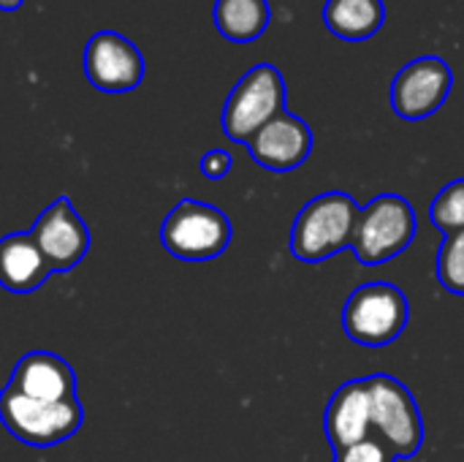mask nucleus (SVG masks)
<instances>
[{"instance_id": "1", "label": "nucleus", "mask_w": 464, "mask_h": 462, "mask_svg": "<svg viewBox=\"0 0 464 462\" xmlns=\"http://www.w3.org/2000/svg\"><path fill=\"white\" fill-rule=\"evenodd\" d=\"M359 212V204L343 191L315 196L299 210L294 221L288 242L291 253L304 264H315L351 248Z\"/></svg>"}, {"instance_id": "2", "label": "nucleus", "mask_w": 464, "mask_h": 462, "mask_svg": "<svg viewBox=\"0 0 464 462\" xmlns=\"http://www.w3.org/2000/svg\"><path fill=\"white\" fill-rule=\"evenodd\" d=\"M416 237V212L405 196L383 193L372 199L356 221L351 251L359 264L381 267L394 256L405 253Z\"/></svg>"}, {"instance_id": "3", "label": "nucleus", "mask_w": 464, "mask_h": 462, "mask_svg": "<svg viewBox=\"0 0 464 462\" xmlns=\"http://www.w3.org/2000/svg\"><path fill=\"white\" fill-rule=\"evenodd\" d=\"M411 319L408 297L392 283H364L351 291L343 308L345 335L367 349H381L394 343Z\"/></svg>"}, {"instance_id": "4", "label": "nucleus", "mask_w": 464, "mask_h": 462, "mask_svg": "<svg viewBox=\"0 0 464 462\" xmlns=\"http://www.w3.org/2000/svg\"><path fill=\"white\" fill-rule=\"evenodd\" d=\"M84 411L76 398L63 403H46L35 398H24L16 389L5 387L0 392V422L3 428L27 447H54L82 428Z\"/></svg>"}, {"instance_id": "5", "label": "nucleus", "mask_w": 464, "mask_h": 462, "mask_svg": "<svg viewBox=\"0 0 464 462\" xmlns=\"http://www.w3.org/2000/svg\"><path fill=\"white\" fill-rule=\"evenodd\" d=\"M280 112H285L283 74L269 63H258L231 90L223 106V133L231 142L247 144Z\"/></svg>"}, {"instance_id": "6", "label": "nucleus", "mask_w": 464, "mask_h": 462, "mask_svg": "<svg viewBox=\"0 0 464 462\" xmlns=\"http://www.w3.org/2000/svg\"><path fill=\"white\" fill-rule=\"evenodd\" d=\"M367 389L372 436L381 438L397 455V460L416 457L424 444V422L411 389L386 373L367 376Z\"/></svg>"}, {"instance_id": "7", "label": "nucleus", "mask_w": 464, "mask_h": 462, "mask_svg": "<svg viewBox=\"0 0 464 462\" xmlns=\"http://www.w3.org/2000/svg\"><path fill=\"white\" fill-rule=\"evenodd\" d=\"M163 248L182 261L218 259L231 242V221L223 210L182 199L160 226Z\"/></svg>"}, {"instance_id": "8", "label": "nucleus", "mask_w": 464, "mask_h": 462, "mask_svg": "<svg viewBox=\"0 0 464 462\" xmlns=\"http://www.w3.org/2000/svg\"><path fill=\"white\" fill-rule=\"evenodd\" d=\"M454 87L451 65L438 54L411 60L392 82V109L402 120H427L435 114Z\"/></svg>"}, {"instance_id": "9", "label": "nucleus", "mask_w": 464, "mask_h": 462, "mask_svg": "<svg viewBox=\"0 0 464 462\" xmlns=\"http://www.w3.org/2000/svg\"><path fill=\"white\" fill-rule=\"evenodd\" d=\"M82 65L90 84L101 93H130L144 79L141 52L117 30H98L90 35Z\"/></svg>"}, {"instance_id": "10", "label": "nucleus", "mask_w": 464, "mask_h": 462, "mask_svg": "<svg viewBox=\"0 0 464 462\" xmlns=\"http://www.w3.org/2000/svg\"><path fill=\"white\" fill-rule=\"evenodd\" d=\"M30 234L49 261L52 272L73 270L90 251V231L65 196H60L38 215Z\"/></svg>"}, {"instance_id": "11", "label": "nucleus", "mask_w": 464, "mask_h": 462, "mask_svg": "<svg viewBox=\"0 0 464 462\" xmlns=\"http://www.w3.org/2000/svg\"><path fill=\"white\" fill-rule=\"evenodd\" d=\"M247 150L253 161L269 172H294L313 150V131L299 114L280 112L247 142Z\"/></svg>"}, {"instance_id": "12", "label": "nucleus", "mask_w": 464, "mask_h": 462, "mask_svg": "<svg viewBox=\"0 0 464 462\" xmlns=\"http://www.w3.org/2000/svg\"><path fill=\"white\" fill-rule=\"evenodd\" d=\"M324 430H326V441H329L332 452H340V449L372 436L367 378L345 381L332 395L326 414H324Z\"/></svg>"}, {"instance_id": "13", "label": "nucleus", "mask_w": 464, "mask_h": 462, "mask_svg": "<svg viewBox=\"0 0 464 462\" xmlns=\"http://www.w3.org/2000/svg\"><path fill=\"white\" fill-rule=\"evenodd\" d=\"M11 389H16L24 398L46 400V403H63L76 398V376L71 365L49 351H30L24 354L8 381Z\"/></svg>"}, {"instance_id": "14", "label": "nucleus", "mask_w": 464, "mask_h": 462, "mask_svg": "<svg viewBox=\"0 0 464 462\" xmlns=\"http://www.w3.org/2000/svg\"><path fill=\"white\" fill-rule=\"evenodd\" d=\"M52 275L49 261L33 234H8L0 240V286L11 294H30Z\"/></svg>"}, {"instance_id": "15", "label": "nucleus", "mask_w": 464, "mask_h": 462, "mask_svg": "<svg viewBox=\"0 0 464 462\" xmlns=\"http://www.w3.org/2000/svg\"><path fill=\"white\" fill-rule=\"evenodd\" d=\"M326 27L343 41H367L386 22L383 0H326Z\"/></svg>"}, {"instance_id": "16", "label": "nucleus", "mask_w": 464, "mask_h": 462, "mask_svg": "<svg viewBox=\"0 0 464 462\" xmlns=\"http://www.w3.org/2000/svg\"><path fill=\"white\" fill-rule=\"evenodd\" d=\"M212 19L223 38L234 44H250L269 27L272 8L266 0H215Z\"/></svg>"}, {"instance_id": "17", "label": "nucleus", "mask_w": 464, "mask_h": 462, "mask_svg": "<svg viewBox=\"0 0 464 462\" xmlns=\"http://www.w3.org/2000/svg\"><path fill=\"white\" fill-rule=\"evenodd\" d=\"M435 275L446 291L464 294V231L446 234L443 245L438 248Z\"/></svg>"}, {"instance_id": "18", "label": "nucleus", "mask_w": 464, "mask_h": 462, "mask_svg": "<svg viewBox=\"0 0 464 462\" xmlns=\"http://www.w3.org/2000/svg\"><path fill=\"white\" fill-rule=\"evenodd\" d=\"M430 221L443 234L464 231V180L449 182L430 207Z\"/></svg>"}, {"instance_id": "19", "label": "nucleus", "mask_w": 464, "mask_h": 462, "mask_svg": "<svg viewBox=\"0 0 464 462\" xmlns=\"http://www.w3.org/2000/svg\"><path fill=\"white\" fill-rule=\"evenodd\" d=\"M334 462H397V455L375 436L334 452Z\"/></svg>"}, {"instance_id": "20", "label": "nucleus", "mask_w": 464, "mask_h": 462, "mask_svg": "<svg viewBox=\"0 0 464 462\" xmlns=\"http://www.w3.org/2000/svg\"><path fill=\"white\" fill-rule=\"evenodd\" d=\"M201 172L204 177L209 180H223L228 172H231V155L226 150H209L204 158H201Z\"/></svg>"}, {"instance_id": "21", "label": "nucleus", "mask_w": 464, "mask_h": 462, "mask_svg": "<svg viewBox=\"0 0 464 462\" xmlns=\"http://www.w3.org/2000/svg\"><path fill=\"white\" fill-rule=\"evenodd\" d=\"M24 5V0H0V8L3 11H19Z\"/></svg>"}]
</instances>
